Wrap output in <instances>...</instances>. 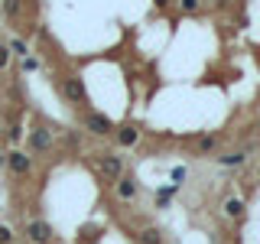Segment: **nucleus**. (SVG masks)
Returning a JSON list of instances; mask_svg holds the SVG:
<instances>
[{"label":"nucleus","instance_id":"nucleus-1","mask_svg":"<svg viewBox=\"0 0 260 244\" xmlns=\"http://www.w3.org/2000/svg\"><path fill=\"white\" fill-rule=\"evenodd\" d=\"M94 166H98V173L108 179V182H117V179L124 176V157H120L117 150L98 153V157H94Z\"/></svg>","mask_w":260,"mask_h":244},{"label":"nucleus","instance_id":"nucleus-2","mask_svg":"<svg viewBox=\"0 0 260 244\" xmlns=\"http://www.w3.org/2000/svg\"><path fill=\"white\" fill-rule=\"evenodd\" d=\"M59 92L69 104H75V108H85L88 104V92H85V81L78 75H62L59 78Z\"/></svg>","mask_w":260,"mask_h":244},{"label":"nucleus","instance_id":"nucleus-3","mask_svg":"<svg viewBox=\"0 0 260 244\" xmlns=\"http://www.w3.org/2000/svg\"><path fill=\"white\" fill-rule=\"evenodd\" d=\"M81 124H85V130L94 134V137H108V134H114V127H117L108 114H101V111H85L81 114Z\"/></svg>","mask_w":260,"mask_h":244},{"label":"nucleus","instance_id":"nucleus-4","mask_svg":"<svg viewBox=\"0 0 260 244\" xmlns=\"http://www.w3.org/2000/svg\"><path fill=\"white\" fill-rule=\"evenodd\" d=\"M55 146V134L49 127H36L29 134V157H43V153H49Z\"/></svg>","mask_w":260,"mask_h":244},{"label":"nucleus","instance_id":"nucleus-5","mask_svg":"<svg viewBox=\"0 0 260 244\" xmlns=\"http://www.w3.org/2000/svg\"><path fill=\"white\" fill-rule=\"evenodd\" d=\"M7 169H10L16 179H26L32 173V157L23 153V150H10V153H7Z\"/></svg>","mask_w":260,"mask_h":244},{"label":"nucleus","instance_id":"nucleus-6","mask_svg":"<svg viewBox=\"0 0 260 244\" xmlns=\"http://www.w3.org/2000/svg\"><path fill=\"white\" fill-rule=\"evenodd\" d=\"M114 140H117L120 150H130V146L140 143V127H137V124H120V127H114Z\"/></svg>","mask_w":260,"mask_h":244},{"label":"nucleus","instance_id":"nucleus-7","mask_svg":"<svg viewBox=\"0 0 260 244\" xmlns=\"http://www.w3.org/2000/svg\"><path fill=\"white\" fill-rule=\"evenodd\" d=\"M26 234L32 244H52V225L43 222V218H36V222L26 225Z\"/></svg>","mask_w":260,"mask_h":244},{"label":"nucleus","instance_id":"nucleus-8","mask_svg":"<svg viewBox=\"0 0 260 244\" xmlns=\"http://www.w3.org/2000/svg\"><path fill=\"white\" fill-rule=\"evenodd\" d=\"M221 208H224V218H231V222H244L247 218V202L238 199V195H228Z\"/></svg>","mask_w":260,"mask_h":244},{"label":"nucleus","instance_id":"nucleus-9","mask_svg":"<svg viewBox=\"0 0 260 244\" xmlns=\"http://www.w3.org/2000/svg\"><path fill=\"white\" fill-rule=\"evenodd\" d=\"M137 195H140V182H137L134 176L124 173V176L117 179V199H120V202H134Z\"/></svg>","mask_w":260,"mask_h":244},{"label":"nucleus","instance_id":"nucleus-10","mask_svg":"<svg viewBox=\"0 0 260 244\" xmlns=\"http://www.w3.org/2000/svg\"><path fill=\"white\" fill-rule=\"evenodd\" d=\"M247 153L250 150H228V153H218V166H224V169H241L244 163H247Z\"/></svg>","mask_w":260,"mask_h":244},{"label":"nucleus","instance_id":"nucleus-11","mask_svg":"<svg viewBox=\"0 0 260 244\" xmlns=\"http://www.w3.org/2000/svg\"><path fill=\"white\" fill-rule=\"evenodd\" d=\"M218 143H221V134H205V137H199V143H195V153H199V157H215Z\"/></svg>","mask_w":260,"mask_h":244},{"label":"nucleus","instance_id":"nucleus-12","mask_svg":"<svg viewBox=\"0 0 260 244\" xmlns=\"http://www.w3.org/2000/svg\"><path fill=\"white\" fill-rule=\"evenodd\" d=\"M20 10H23V0H0V13H4L10 23H16Z\"/></svg>","mask_w":260,"mask_h":244},{"label":"nucleus","instance_id":"nucleus-13","mask_svg":"<svg viewBox=\"0 0 260 244\" xmlns=\"http://www.w3.org/2000/svg\"><path fill=\"white\" fill-rule=\"evenodd\" d=\"M140 244H166V234L159 228H143L140 231Z\"/></svg>","mask_w":260,"mask_h":244},{"label":"nucleus","instance_id":"nucleus-14","mask_svg":"<svg viewBox=\"0 0 260 244\" xmlns=\"http://www.w3.org/2000/svg\"><path fill=\"white\" fill-rule=\"evenodd\" d=\"M7 49H10L13 55H20V59H26V55H29V46H26V39H23V36H13L10 43H7Z\"/></svg>","mask_w":260,"mask_h":244},{"label":"nucleus","instance_id":"nucleus-15","mask_svg":"<svg viewBox=\"0 0 260 244\" xmlns=\"http://www.w3.org/2000/svg\"><path fill=\"white\" fill-rule=\"evenodd\" d=\"M176 192H179V186H176V182H169V186H162V189L156 192V205H159V208H166V205H169V199H173V195H176Z\"/></svg>","mask_w":260,"mask_h":244},{"label":"nucleus","instance_id":"nucleus-16","mask_svg":"<svg viewBox=\"0 0 260 244\" xmlns=\"http://www.w3.org/2000/svg\"><path fill=\"white\" fill-rule=\"evenodd\" d=\"M179 10H182L185 16H192V13L202 10V0H179Z\"/></svg>","mask_w":260,"mask_h":244},{"label":"nucleus","instance_id":"nucleus-17","mask_svg":"<svg viewBox=\"0 0 260 244\" xmlns=\"http://www.w3.org/2000/svg\"><path fill=\"white\" fill-rule=\"evenodd\" d=\"M7 140H10V146H16L23 140V127L20 124H10V130H7Z\"/></svg>","mask_w":260,"mask_h":244},{"label":"nucleus","instance_id":"nucleus-18","mask_svg":"<svg viewBox=\"0 0 260 244\" xmlns=\"http://www.w3.org/2000/svg\"><path fill=\"white\" fill-rule=\"evenodd\" d=\"M169 176H173V182H176V186H182V182H185V176H189V169H185V166H173V173H169Z\"/></svg>","mask_w":260,"mask_h":244},{"label":"nucleus","instance_id":"nucleus-19","mask_svg":"<svg viewBox=\"0 0 260 244\" xmlns=\"http://www.w3.org/2000/svg\"><path fill=\"white\" fill-rule=\"evenodd\" d=\"M10 59H13V52H10L7 46H0V72H4L7 65H10Z\"/></svg>","mask_w":260,"mask_h":244},{"label":"nucleus","instance_id":"nucleus-20","mask_svg":"<svg viewBox=\"0 0 260 244\" xmlns=\"http://www.w3.org/2000/svg\"><path fill=\"white\" fill-rule=\"evenodd\" d=\"M0 244H13V231L7 225H0Z\"/></svg>","mask_w":260,"mask_h":244},{"label":"nucleus","instance_id":"nucleus-21","mask_svg":"<svg viewBox=\"0 0 260 244\" xmlns=\"http://www.w3.org/2000/svg\"><path fill=\"white\" fill-rule=\"evenodd\" d=\"M39 69V62L36 59H29V55H26V59H23V72H36Z\"/></svg>","mask_w":260,"mask_h":244},{"label":"nucleus","instance_id":"nucleus-22","mask_svg":"<svg viewBox=\"0 0 260 244\" xmlns=\"http://www.w3.org/2000/svg\"><path fill=\"white\" fill-rule=\"evenodd\" d=\"M153 4H156L159 10H162V7H169V0H153Z\"/></svg>","mask_w":260,"mask_h":244},{"label":"nucleus","instance_id":"nucleus-23","mask_svg":"<svg viewBox=\"0 0 260 244\" xmlns=\"http://www.w3.org/2000/svg\"><path fill=\"white\" fill-rule=\"evenodd\" d=\"M257 179H260V166H257Z\"/></svg>","mask_w":260,"mask_h":244}]
</instances>
